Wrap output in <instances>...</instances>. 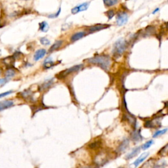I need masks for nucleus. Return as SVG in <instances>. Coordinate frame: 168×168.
Segmentation results:
<instances>
[{"label": "nucleus", "mask_w": 168, "mask_h": 168, "mask_svg": "<svg viewBox=\"0 0 168 168\" xmlns=\"http://www.w3.org/2000/svg\"><path fill=\"white\" fill-rule=\"evenodd\" d=\"M88 62L89 63L99 66L104 70H107L110 65V59L107 55L97 56L88 59Z\"/></svg>", "instance_id": "1"}, {"label": "nucleus", "mask_w": 168, "mask_h": 168, "mask_svg": "<svg viewBox=\"0 0 168 168\" xmlns=\"http://www.w3.org/2000/svg\"><path fill=\"white\" fill-rule=\"evenodd\" d=\"M127 48L126 41L123 38L118 40L114 45L113 53L114 57L116 58H119L120 56L124 53Z\"/></svg>", "instance_id": "2"}, {"label": "nucleus", "mask_w": 168, "mask_h": 168, "mask_svg": "<svg viewBox=\"0 0 168 168\" xmlns=\"http://www.w3.org/2000/svg\"><path fill=\"white\" fill-rule=\"evenodd\" d=\"M110 159V154L107 151L99 152L94 158L93 161L97 166H103L107 164Z\"/></svg>", "instance_id": "3"}, {"label": "nucleus", "mask_w": 168, "mask_h": 168, "mask_svg": "<svg viewBox=\"0 0 168 168\" xmlns=\"http://www.w3.org/2000/svg\"><path fill=\"white\" fill-rule=\"evenodd\" d=\"M83 67L82 65H75L74 66L70 68H68V69H66L64 71H62L60 73H59L57 77L59 79H63L65 78H66L68 75H69V74L74 73V72H76L78 71H79L81 69H82Z\"/></svg>", "instance_id": "4"}, {"label": "nucleus", "mask_w": 168, "mask_h": 168, "mask_svg": "<svg viewBox=\"0 0 168 168\" xmlns=\"http://www.w3.org/2000/svg\"><path fill=\"white\" fill-rule=\"evenodd\" d=\"M128 21V15L126 12H122L118 13L116 17V23L119 26H122L126 24Z\"/></svg>", "instance_id": "5"}, {"label": "nucleus", "mask_w": 168, "mask_h": 168, "mask_svg": "<svg viewBox=\"0 0 168 168\" xmlns=\"http://www.w3.org/2000/svg\"><path fill=\"white\" fill-rule=\"evenodd\" d=\"M89 5V3H84L79 5H78V6H76V7H74L72 9V14H76V13H79V12L85 11V10L88 9Z\"/></svg>", "instance_id": "6"}, {"label": "nucleus", "mask_w": 168, "mask_h": 168, "mask_svg": "<svg viewBox=\"0 0 168 168\" xmlns=\"http://www.w3.org/2000/svg\"><path fill=\"white\" fill-rule=\"evenodd\" d=\"M15 58L14 56H9V57H5L3 59H2L3 63L9 68L13 67L14 64H15Z\"/></svg>", "instance_id": "7"}, {"label": "nucleus", "mask_w": 168, "mask_h": 168, "mask_svg": "<svg viewBox=\"0 0 168 168\" xmlns=\"http://www.w3.org/2000/svg\"><path fill=\"white\" fill-rule=\"evenodd\" d=\"M129 141L127 139H124L117 148V152L119 153H123L126 151V149L129 147Z\"/></svg>", "instance_id": "8"}, {"label": "nucleus", "mask_w": 168, "mask_h": 168, "mask_svg": "<svg viewBox=\"0 0 168 168\" xmlns=\"http://www.w3.org/2000/svg\"><path fill=\"white\" fill-rule=\"evenodd\" d=\"M14 105V102L12 100H5L0 102V112L11 108Z\"/></svg>", "instance_id": "9"}, {"label": "nucleus", "mask_w": 168, "mask_h": 168, "mask_svg": "<svg viewBox=\"0 0 168 168\" xmlns=\"http://www.w3.org/2000/svg\"><path fill=\"white\" fill-rule=\"evenodd\" d=\"M148 155H149V152H145L142 154L133 163L132 166H133V168L137 167L139 164H141L142 161L148 156Z\"/></svg>", "instance_id": "10"}, {"label": "nucleus", "mask_w": 168, "mask_h": 168, "mask_svg": "<svg viewBox=\"0 0 168 168\" xmlns=\"http://www.w3.org/2000/svg\"><path fill=\"white\" fill-rule=\"evenodd\" d=\"M46 55V50L44 49H41L37 51L34 56V59L35 61H38L44 57V56Z\"/></svg>", "instance_id": "11"}, {"label": "nucleus", "mask_w": 168, "mask_h": 168, "mask_svg": "<svg viewBox=\"0 0 168 168\" xmlns=\"http://www.w3.org/2000/svg\"><path fill=\"white\" fill-rule=\"evenodd\" d=\"M140 151H141V147H139V146H137V147L133 148V151L126 156V159L129 160L133 158L134 157L137 156L139 154Z\"/></svg>", "instance_id": "12"}, {"label": "nucleus", "mask_w": 168, "mask_h": 168, "mask_svg": "<svg viewBox=\"0 0 168 168\" xmlns=\"http://www.w3.org/2000/svg\"><path fill=\"white\" fill-rule=\"evenodd\" d=\"M109 26H110L109 24H97V25L90 27L89 28V32L91 33L95 32H97V31L103 30L104 28H107Z\"/></svg>", "instance_id": "13"}, {"label": "nucleus", "mask_w": 168, "mask_h": 168, "mask_svg": "<svg viewBox=\"0 0 168 168\" xmlns=\"http://www.w3.org/2000/svg\"><path fill=\"white\" fill-rule=\"evenodd\" d=\"M102 141L101 140H96L89 143L88 145V148L91 150H97V149L101 147Z\"/></svg>", "instance_id": "14"}, {"label": "nucleus", "mask_w": 168, "mask_h": 168, "mask_svg": "<svg viewBox=\"0 0 168 168\" xmlns=\"http://www.w3.org/2000/svg\"><path fill=\"white\" fill-rule=\"evenodd\" d=\"M131 137H132V139L135 142H139L142 140V137L139 130H135L132 133V135H131Z\"/></svg>", "instance_id": "15"}, {"label": "nucleus", "mask_w": 168, "mask_h": 168, "mask_svg": "<svg viewBox=\"0 0 168 168\" xmlns=\"http://www.w3.org/2000/svg\"><path fill=\"white\" fill-rule=\"evenodd\" d=\"M20 95H21V97L26 99V100H32L33 98V93L29 89L21 92L20 93Z\"/></svg>", "instance_id": "16"}, {"label": "nucleus", "mask_w": 168, "mask_h": 168, "mask_svg": "<svg viewBox=\"0 0 168 168\" xmlns=\"http://www.w3.org/2000/svg\"><path fill=\"white\" fill-rule=\"evenodd\" d=\"M53 83V79H49L47 81H46V82H45L44 83H43L41 87H40V90L41 91H43V90H46L47 89H48L49 88H50V87L52 85Z\"/></svg>", "instance_id": "17"}, {"label": "nucleus", "mask_w": 168, "mask_h": 168, "mask_svg": "<svg viewBox=\"0 0 168 168\" xmlns=\"http://www.w3.org/2000/svg\"><path fill=\"white\" fill-rule=\"evenodd\" d=\"M85 36V32H80L76 33L75 34H74L71 37V41H76L81 38H82L83 37H84Z\"/></svg>", "instance_id": "18"}, {"label": "nucleus", "mask_w": 168, "mask_h": 168, "mask_svg": "<svg viewBox=\"0 0 168 168\" xmlns=\"http://www.w3.org/2000/svg\"><path fill=\"white\" fill-rule=\"evenodd\" d=\"M15 74H16V72L15 70L13 69V68H8V69L5 71V77L9 79L12 77H13L15 75Z\"/></svg>", "instance_id": "19"}, {"label": "nucleus", "mask_w": 168, "mask_h": 168, "mask_svg": "<svg viewBox=\"0 0 168 168\" xmlns=\"http://www.w3.org/2000/svg\"><path fill=\"white\" fill-rule=\"evenodd\" d=\"M62 43H63V41H56L54 43V44L50 47V49H49V53H52L54 51L57 50V49H58L60 47V46L62 45Z\"/></svg>", "instance_id": "20"}, {"label": "nucleus", "mask_w": 168, "mask_h": 168, "mask_svg": "<svg viewBox=\"0 0 168 168\" xmlns=\"http://www.w3.org/2000/svg\"><path fill=\"white\" fill-rule=\"evenodd\" d=\"M53 65L54 63L53 62V60L50 58H48L46 60L44 63H43V68H44L45 69H49V68L53 66Z\"/></svg>", "instance_id": "21"}, {"label": "nucleus", "mask_w": 168, "mask_h": 168, "mask_svg": "<svg viewBox=\"0 0 168 168\" xmlns=\"http://www.w3.org/2000/svg\"><path fill=\"white\" fill-rule=\"evenodd\" d=\"M167 166V162L166 160H160L158 162L154 164L153 168H166Z\"/></svg>", "instance_id": "22"}, {"label": "nucleus", "mask_w": 168, "mask_h": 168, "mask_svg": "<svg viewBox=\"0 0 168 168\" xmlns=\"http://www.w3.org/2000/svg\"><path fill=\"white\" fill-rule=\"evenodd\" d=\"M154 164V160L151 159L148 160L146 162H145L140 168H153Z\"/></svg>", "instance_id": "23"}, {"label": "nucleus", "mask_w": 168, "mask_h": 168, "mask_svg": "<svg viewBox=\"0 0 168 168\" xmlns=\"http://www.w3.org/2000/svg\"><path fill=\"white\" fill-rule=\"evenodd\" d=\"M49 29V25L46 22H42L40 24V30L41 32H46Z\"/></svg>", "instance_id": "24"}, {"label": "nucleus", "mask_w": 168, "mask_h": 168, "mask_svg": "<svg viewBox=\"0 0 168 168\" xmlns=\"http://www.w3.org/2000/svg\"><path fill=\"white\" fill-rule=\"evenodd\" d=\"M154 141L153 140H150V141H148L147 142H146L145 144H143L141 146V148L142 149L143 151H145V150H147L148 148H150L153 144H154Z\"/></svg>", "instance_id": "25"}, {"label": "nucleus", "mask_w": 168, "mask_h": 168, "mask_svg": "<svg viewBox=\"0 0 168 168\" xmlns=\"http://www.w3.org/2000/svg\"><path fill=\"white\" fill-rule=\"evenodd\" d=\"M167 132V128H165V129H163L161 130H158V131H157L156 132H155L154 133V135H152V137L153 138L158 137H159V136H161V135L165 134Z\"/></svg>", "instance_id": "26"}, {"label": "nucleus", "mask_w": 168, "mask_h": 168, "mask_svg": "<svg viewBox=\"0 0 168 168\" xmlns=\"http://www.w3.org/2000/svg\"><path fill=\"white\" fill-rule=\"evenodd\" d=\"M118 2V0H103V2L107 7H112L116 4Z\"/></svg>", "instance_id": "27"}, {"label": "nucleus", "mask_w": 168, "mask_h": 168, "mask_svg": "<svg viewBox=\"0 0 168 168\" xmlns=\"http://www.w3.org/2000/svg\"><path fill=\"white\" fill-rule=\"evenodd\" d=\"M155 28L152 26H148L145 28V33L147 36L152 35L155 33Z\"/></svg>", "instance_id": "28"}, {"label": "nucleus", "mask_w": 168, "mask_h": 168, "mask_svg": "<svg viewBox=\"0 0 168 168\" xmlns=\"http://www.w3.org/2000/svg\"><path fill=\"white\" fill-rule=\"evenodd\" d=\"M105 14L107 15V16L108 17V19L110 20V19H112V18H113V17L114 16V12L113 10H110V11H107V12H106V13H105Z\"/></svg>", "instance_id": "29"}, {"label": "nucleus", "mask_w": 168, "mask_h": 168, "mask_svg": "<svg viewBox=\"0 0 168 168\" xmlns=\"http://www.w3.org/2000/svg\"><path fill=\"white\" fill-rule=\"evenodd\" d=\"M40 42H41V44L44 45V46H48V45L50 44V41H49L46 38H41Z\"/></svg>", "instance_id": "30"}, {"label": "nucleus", "mask_w": 168, "mask_h": 168, "mask_svg": "<svg viewBox=\"0 0 168 168\" xmlns=\"http://www.w3.org/2000/svg\"><path fill=\"white\" fill-rule=\"evenodd\" d=\"M167 145H166V146H164L162 148H161V150L159 151V152H158V154H161V156H163L164 154H166L167 153Z\"/></svg>", "instance_id": "31"}, {"label": "nucleus", "mask_w": 168, "mask_h": 168, "mask_svg": "<svg viewBox=\"0 0 168 168\" xmlns=\"http://www.w3.org/2000/svg\"><path fill=\"white\" fill-rule=\"evenodd\" d=\"M8 81H9V79L7 78L0 79V88L7 84L8 82Z\"/></svg>", "instance_id": "32"}, {"label": "nucleus", "mask_w": 168, "mask_h": 168, "mask_svg": "<svg viewBox=\"0 0 168 168\" xmlns=\"http://www.w3.org/2000/svg\"><path fill=\"white\" fill-rule=\"evenodd\" d=\"M13 91H6V92H4V93H2L0 94V98H2V97H6L7 95H9L10 94H11L12 93H13Z\"/></svg>", "instance_id": "33"}, {"label": "nucleus", "mask_w": 168, "mask_h": 168, "mask_svg": "<svg viewBox=\"0 0 168 168\" xmlns=\"http://www.w3.org/2000/svg\"><path fill=\"white\" fill-rule=\"evenodd\" d=\"M60 13V8L59 9V12H57V13H56V14H54V15H49V18H55V17H57L59 16V13Z\"/></svg>", "instance_id": "34"}, {"label": "nucleus", "mask_w": 168, "mask_h": 168, "mask_svg": "<svg viewBox=\"0 0 168 168\" xmlns=\"http://www.w3.org/2000/svg\"><path fill=\"white\" fill-rule=\"evenodd\" d=\"M158 11H159V9H155V11L152 12V13H153V14H155V13H156V12H158Z\"/></svg>", "instance_id": "35"}, {"label": "nucleus", "mask_w": 168, "mask_h": 168, "mask_svg": "<svg viewBox=\"0 0 168 168\" xmlns=\"http://www.w3.org/2000/svg\"><path fill=\"white\" fill-rule=\"evenodd\" d=\"M80 168H93L91 166H84V167H80Z\"/></svg>", "instance_id": "36"}, {"label": "nucleus", "mask_w": 168, "mask_h": 168, "mask_svg": "<svg viewBox=\"0 0 168 168\" xmlns=\"http://www.w3.org/2000/svg\"><path fill=\"white\" fill-rule=\"evenodd\" d=\"M2 70L1 69V68H0V76L2 75Z\"/></svg>", "instance_id": "37"}, {"label": "nucleus", "mask_w": 168, "mask_h": 168, "mask_svg": "<svg viewBox=\"0 0 168 168\" xmlns=\"http://www.w3.org/2000/svg\"><path fill=\"white\" fill-rule=\"evenodd\" d=\"M118 168H124L123 167H118Z\"/></svg>", "instance_id": "38"}, {"label": "nucleus", "mask_w": 168, "mask_h": 168, "mask_svg": "<svg viewBox=\"0 0 168 168\" xmlns=\"http://www.w3.org/2000/svg\"><path fill=\"white\" fill-rule=\"evenodd\" d=\"M2 25H0V28H2Z\"/></svg>", "instance_id": "39"}]
</instances>
